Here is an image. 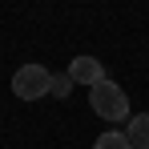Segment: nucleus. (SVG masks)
<instances>
[{
  "label": "nucleus",
  "instance_id": "1",
  "mask_svg": "<svg viewBox=\"0 0 149 149\" xmlns=\"http://www.w3.org/2000/svg\"><path fill=\"white\" fill-rule=\"evenodd\" d=\"M89 105H93V113L105 117V121H125V117H129V97H125L121 85L109 81V77L89 89Z\"/></svg>",
  "mask_w": 149,
  "mask_h": 149
},
{
  "label": "nucleus",
  "instance_id": "2",
  "mask_svg": "<svg viewBox=\"0 0 149 149\" xmlns=\"http://www.w3.org/2000/svg\"><path fill=\"white\" fill-rule=\"evenodd\" d=\"M49 89H52V73L45 65H20L12 73V93L20 101H40L49 97Z\"/></svg>",
  "mask_w": 149,
  "mask_h": 149
},
{
  "label": "nucleus",
  "instance_id": "3",
  "mask_svg": "<svg viewBox=\"0 0 149 149\" xmlns=\"http://www.w3.org/2000/svg\"><path fill=\"white\" fill-rule=\"evenodd\" d=\"M69 77H73V85H101L105 81V65H101L97 56H73L69 61Z\"/></svg>",
  "mask_w": 149,
  "mask_h": 149
},
{
  "label": "nucleus",
  "instance_id": "4",
  "mask_svg": "<svg viewBox=\"0 0 149 149\" xmlns=\"http://www.w3.org/2000/svg\"><path fill=\"white\" fill-rule=\"evenodd\" d=\"M125 137H129V145H133V149H149V113H137V117H129V129H125Z\"/></svg>",
  "mask_w": 149,
  "mask_h": 149
},
{
  "label": "nucleus",
  "instance_id": "5",
  "mask_svg": "<svg viewBox=\"0 0 149 149\" xmlns=\"http://www.w3.org/2000/svg\"><path fill=\"white\" fill-rule=\"evenodd\" d=\"M93 149H133L129 145V137H125V129H109V133H101L97 145Z\"/></svg>",
  "mask_w": 149,
  "mask_h": 149
},
{
  "label": "nucleus",
  "instance_id": "6",
  "mask_svg": "<svg viewBox=\"0 0 149 149\" xmlns=\"http://www.w3.org/2000/svg\"><path fill=\"white\" fill-rule=\"evenodd\" d=\"M69 93H73V77H69V73H52L49 97H69Z\"/></svg>",
  "mask_w": 149,
  "mask_h": 149
}]
</instances>
